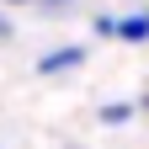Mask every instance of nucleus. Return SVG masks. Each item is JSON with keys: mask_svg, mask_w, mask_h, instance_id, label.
<instances>
[{"mask_svg": "<svg viewBox=\"0 0 149 149\" xmlns=\"http://www.w3.org/2000/svg\"><path fill=\"white\" fill-rule=\"evenodd\" d=\"M80 59H85V48H53V53H48L37 69H43V74H59V69H74Z\"/></svg>", "mask_w": 149, "mask_h": 149, "instance_id": "f257e3e1", "label": "nucleus"}, {"mask_svg": "<svg viewBox=\"0 0 149 149\" xmlns=\"http://www.w3.org/2000/svg\"><path fill=\"white\" fill-rule=\"evenodd\" d=\"M117 37H128V43H144V37H149V16H128V22H117Z\"/></svg>", "mask_w": 149, "mask_h": 149, "instance_id": "f03ea898", "label": "nucleus"}, {"mask_svg": "<svg viewBox=\"0 0 149 149\" xmlns=\"http://www.w3.org/2000/svg\"><path fill=\"white\" fill-rule=\"evenodd\" d=\"M0 37H6V22H0Z\"/></svg>", "mask_w": 149, "mask_h": 149, "instance_id": "7ed1b4c3", "label": "nucleus"}]
</instances>
